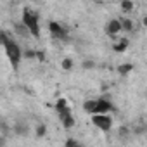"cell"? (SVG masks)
<instances>
[{
    "label": "cell",
    "instance_id": "1",
    "mask_svg": "<svg viewBox=\"0 0 147 147\" xmlns=\"http://www.w3.org/2000/svg\"><path fill=\"white\" fill-rule=\"evenodd\" d=\"M0 40H2V45H4V49H5V54H7V57H9L12 67L18 69V66H19V62H21V57H23L21 47H19L12 38H9V35H7L5 31H2V35H0Z\"/></svg>",
    "mask_w": 147,
    "mask_h": 147
},
{
    "label": "cell",
    "instance_id": "2",
    "mask_svg": "<svg viewBox=\"0 0 147 147\" xmlns=\"http://www.w3.org/2000/svg\"><path fill=\"white\" fill-rule=\"evenodd\" d=\"M23 23L28 26L30 33L35 36V38H40V23H38V14L30 11V9H24L23 11Z\"/></svg>",
    "mask_w": 147,
    "mask_h": 147
},
{
    "label": "cell",
    "instance_id": "3",
    "mask_svg": "<svg viewBox=\"0 0 147 147\" xmlns=\"http://www.w3.org/2000/svg\"><path fill=\"white\" fill-rule=\"evenodd\" d=\"M92 123H94V126H97L99 130L109 131L111 126H113V118H111L107 113H97V114H92Z\"/></svg>",
    "mask_w": 147,
    "mask_h": 147
},
{
    "label": "cell",
    "instance_id": "4",
    "mask_svg": "<svg viewBox=\"0 0 147 147\" xmlns=\"http://www.w3.org/2000/svg\"><path fill=\"white\" fill-rule=\"evenodd\" d=\"M49 31H50V35H52L54 38H57V40H66V38H67L66 28H62L61 23H57V21H50V23H49Z\"/></svg>",
    "mask_w": 147,
    "mask_h": 147
},
{
    "label": "cell",
    "instance_id": "5",
    "mask_svg": "<svg viewBox=\"0 0 147 147\" xmlns=\"http://www.w3.org/2000/svg\"><path fill=\"white\" fill-rule=\"evenodd\" d=\"M111 109H113L111 100H107V99L100 97V99H97V100H95V107H94V113H92V114H97V113H109Z\"/></svg>",
    "mask_w": 147,
    "mask_h": 147
},
{
    "label": "cell",
    "instance_id": "6",
    "mask_svg": "<svg viewBox=\"0 0 147 147\" xmlns=\"http://www.w3.org/2000/svg\"><path fill=\"white\" fill-rule=\"evenodd\" d=\"M59 118H61V123H62V126H64L66 130H69V128L75 126V116H73L71 109H66L64 113H61Z\"/></svg>",
    "mask_w": 147,
    "mask_h": 147
},
{
    "label": "cell",
    "instance_id": "7",
    "mask_svg": "<svg viewBox=\"0 0 147 147\" xmlns=\"http://www.w3.org/2000/svg\"><path fill=\"white\" fill-rule=\"evenodd\" d=\"M119 31H123L121 19H111V21L106 24V33H107L109 36H114V35H118Z\"/></svg>",
    "mask_w": 147,
    "mask_h": 147
},
{
    "label": "cell",
    "instance_id": "8",
    "mask_svg": "<svg viewBox=\"0 0 147 147\" xmlns=\"http://www.w3.org/2000/svg\"><path fill=\"white\" fill-rule=\"evenodd\" d=\"M128 45H130V40L123 36V38H119V42H118V43H114V45H113V50H114V52H118V54H121V52H125V50L128 49Z\"/></svg>",
    "mask_w": 147,
    "mask_h": 147
},
{
    "label": "cell",
    "instance_id": "9",
    "mask_svg": "<svg viewBox=\"0 0 147 147\" xmlns=\"http://www.w3.org/2000/svg\"><path fill=\"white\" fill-rule=\"evenodd\" d=\"M133 71V64L131 62H125V64H119L118 66V75L119 76H126Z\"/></svg>",
    "mask_w": 147,
    "mask_h": 147
},
{
    "label": "cell",
    "instance_id": "10",
    "mask_svg": "<svg viewBox=\"0 0 147 147\" xmlns=\"http://www.w3.org/2000/svg\"><path fill=\"white\" fill-rule=\"evenodd\" d=\"M14 31H16L19 36H28V35H30V30H28V26H26L23 21L14 24Z\"/></svg>",
    "mask_w": 147,
    "mask_h": 147
},
{
    "label": "cell",
    "instance_id": "11",
    "mask_svg": "<svg viewBox=\"0 0 147 147\" xmlns=\"http://www.w3.org/2000/svg\"><path fill=\"white\" fill-rule=\"evenodd\" d=\"M66 109H69L67 100H66V99H57V100H55V111H57V114L64 113Z\"/></svg>",
    "mask_w": 147,
    "mask_h": 147
},
{
    "label": "cell",
    "instance_id": "12",
    "mask_svg": "<svg viewBox=\"0 0 147 147\" xmlns=\"http://www.w3.org/2000/svg\"><path fill=\"white\" fill-rule=\"evenodd\" d=\"M14 133L18 135H28V125H23V123H16L14 125Z\"/></svg>",
    "mask_w": 147,
    "mask_h": 147
},
{
    "label": "cell",
    "instance_id": "13",
    "mask_svg": "<svg viewBox=\"0 0 147 147\" xmlns=\"http://www.w3.org/2000/svg\"><path fill=\"white\" fill-rule=\"evenodd\" d=\"M121 26H123V31H126V33H131L133 31V21L128 19V18L121 19Z\"/></svg>",
    "mask_w": 147,
    "mask_h": 147
},
{
    "label": "cell",
    "instance_id": "14",
    "mask_svg": "<svg viewBox=\"0 0 147 147\" xmlns=\"http://www.w3.org/2000/svg\"><path fill=\"white\" fill-rule=\"evenodd\" d=\"M121 11L123 12H131L133 11V0H121Z\"/></svg>",
    "mask_w": 147,
    "mask_h": 147
},
{
    "label": "cell",
    "instance_id": "15",
    "mask_svg": "<svg viewBox=\"0 0 147 147\" xmlns=\"http://www.w3.org/2000/svg\"><path fill=\"white\" fill-rule=\"evenodd\" d=\"M61 67H62L64 71H69V69H73V59H71V57H66V59H62V62H61Z\"/></svg>",
    "mask_w": 147,
    "mask_h": 147
},
{
    "label": "cell",
    "instance_id": "16",
    "mask_svg": "<svg viewBox=\"0 0 147 147\" xmlns=\"http://www.w3.org/2000/svg\"><path fill=\"white\" fill-rule=\"evenodd\" d=\"M95 100H97V99H95ZM95 100H87V102L83 104V109L92 114V113H94V107H95Z\"/></svg>",
    "mask_w": 147,
    "mask_h": 147
},
{
    "label": "cell",
    "instance_id": "17",
    "mask_svg": "<svg viewBox=\"0 0 147 147\" xmlns=\"http://www.w3.org/2000/svg\"><path fill=\"white\" fill-rule=\"evenodd\" d=\"M45 133H47V126H45V125H38V126L35 128V135H36V137H43Z\"/></svg>",
    "mask_w": 147,
    "mask_h": 147
},
{
    "label": "cell",
    "instance_id": "18",
    "mask_svg": "<svg viewBox=\"0 0 147 147\" xmlns=\"http://www.w3.org/2000/svg\"><path fill=\"white\" fill-rule=\"evenodd\" d=\"M23 55H24L26 59H36V50L28 49V50H24V52H23Z\"/></svg>",
    "mask_w": 147,
    "mask_h": 147
},
{
    "label": "cell",
    "instance_id": "19",
    "mask_svg": "<svg viewBox=\"0 0 147 147\" xmlns=\"http://www.w3.org/2000/svg\"><path fill=\"white\" fill-rule=\"evenodd\" d=\"M82 67H83V69H94V67H95V62L90 61V59H88V61H83V62H82Z\"/></svg>",
    "mask_w": 147,
    "mask_h": 147
},
{
    "label": "cell",
    "instance_id": "20",
    "mask_svg": "<svg viewBox=\"0 0 147 147\" xmlns=\"http://www.w3.org/2000/svg\"><path fill=\"white\" fill-rule=\"evenodd\" d=\"M66 145H67V147H73V145H80V142H78V140H75V138H67V140H66Z\"/></svg>",
    "mask_w": 147,
    "mask_h": 147
},
{
    "label": "cell",
    "instance_id": "21",
    "mask_svg": "<svg viewBox=\"0 0 147 147\" xmlns=\"http://www.w3.org/2000/svg\"><path fill=\"white\" fill-rule=\"evenodd\" d=\"M36 59H38V61H45V52L36 50Z\"/></svg>",
    "mask_w": 147,
    "mask_h": 147
},
{
    "label": "cell",
    "instance_id": "22",
    "mask_svg": "<svg viewBox=\"0 0 147 147\" xmlns=\"http://www.w3.org/2000/svg\"><path fill=\"white\" fill-rule=\"evenodd\" d=\"M128 131H130L128 128H125V126H121V128H119V137H126V135H128Z\"/></svg>",
    "mask_w": 147,
    "mask_h": 147
},
{
    "label": "cell",
    "instance_id": "23",
    "mask_svg": "<svg viewBox=\"0 0 147 147\" xmlns=\"http://www.w3.org/2000/svg\"><path fill=\"white\" fill-rule=\"evenodd\" d=\"M142 23H144V26H145V28H147V16H145V18H144V21H142Z\"/></svg>",
    "mask_w": 147,
    "mask_h": 147
},
{
    "label": "cell",
    "instance_id": "24",
    "mask_svg": "<svg viewBox=\"0 0 147 147\" xmlns=\"http://www.w3.org/2000/svg\"><path fill=\"white\" fill-rule=\"evenodd\" d=\"M106 2H109V0H106Z\"/></svg>",
    "mask_w": 147,
    "mask_h": 147
}]
</instances>
